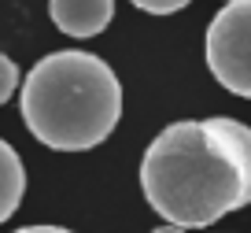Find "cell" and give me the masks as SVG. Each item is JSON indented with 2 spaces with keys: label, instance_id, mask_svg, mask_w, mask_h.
Returning a JSON list of instances; mask_svg holds the SVG:
<instances>
[{
  "label": "cell",
  "instance_id": "1",
  "mask_svg": "<svg viewBox=\"0 0 251 233\" xmlns=\"http://www.w3.org/2000/svg\"><path fill=\"white\" fill-rule=\"evenodd\" d=\"M141 189L155 215L203 230L251 204V126L229 115L170 122L141 159Z\"/></svg>",
  "mask_w": 251,
  "mask_h": 233
},
{
  "label": "cell",
  "instance_id": "2",
  "mask_svg": "<svg viewBox=\"0 0 251 233\" xmlns=\"http://www.w3.org/2000/svg\"><path fill=\"white\" fill-rule=\"evenodd\" d=\"M19 111L45 148L89 152L103 145L122 118V82L93 52H48L26 74Z\"/></svg>",
  "mask_w": 251,
  "mask_h": 233
},
{
  "label": "cell",
  "instance_id": "3",
  "mask_svg": "<svg viewBox=\"0 0 251 233\" xmlns=\"http://www.w3.org/2000/svg\"><path fill=\"white\" fill-rule=\"evenodd\" d=\"M207 67L226 93L251 100V0H229L207 26Z\"/></svg>",
  "mask_w": 251,
  "mask_h": 233
},
{
  "label": "cell",
  "instance_id": "4",
  "mask_svg": "<svg viewBox=\"0 0 251 233\" xmlns=\"http://www.w3.org/2000/svg\"><path fill=\"white\" fill-rule=\"evenodd\" d=\"M55 30L67 37H96L115 19V0H48Z\"/></svg>",
  "mask_w": 251,
  "mask_h": 233
},
{
  "label": "cell",
  "instance_id": "5",
  "mask_svg": "<svg viewBox=\"0 0 251 233\" xmlns=\"http://www.w3.org/2000/svg\"><path fill=\"white\" fill-rule=\"evenodd\" d=\"M23 196H26V167L15 148L0 137V226L19 211Z\"/></svg>",
  "mask_w": 251,
  "mask_h": 233
},
{
  "label": "cell",
  "instance_id": "6",
  "mask_svg": "<svg viewBox=\"0 0 251 233\" xmlns=\"http://www.w3.org/2000/svg\"><path fill=\"white\" fill-rule=\"evenodd\" d=\"M15 89H19V67L0 52V108L15 96Z\"/></svg>",
  "mask_w": 251,
  "mask_h": 233
},
{
  "label": "cell",
  "instance_id": "7",
  "mask_svg": "<svg viewBox=\"0 0 251 233\" xmlns=\"http://www.w3.org/2000/svg\"><path fill=\"white\" fill-rule=\"evenodd\" d=\"M129 4L141 8V11H148V15H174V11L188 8L192 0H129Z\"/></svg>",
  "mask_w": 251,
  "mask_h": 233
},
{
  "label": "cell",
  "instance_id": "8",
  "mask_svg": "<svg viewBox=\"0 0 251 233\" xmlns=\"http://www.w3.org/2000/svg\"><path fill=\"white\" fill-rule=\"evenodd\" d=\"M15 233H74V230H67V226H23Z\"/></svg>",
  "mask_w": 251,
  "mask_h": 233
},
{
  "label": "cell",
  "instance_id": "9",
  "mask_svg": "<svg viewBox=\"0 0 251 233\" xmlns=\"http://www.w3.org/2000/svg\"><path fill=\"white\" fill-rule=\"evenodd\" d=\"M151 233H188L185 226H174V222H166V226H159V230H151Z\"/></svg>",
  "mask_w": 251,
  "mask_h": 233
},
{
  "label": "cell",
  "instance_id": "10",
  "mask_svg": "<svg viewBox=\"0 0 251 233\" xmlns=\"http://www.w3.org/2000/svg\"><path fill=\"white\" fill-rule=\"evenodd\" d=\"M226 4H229V0H226Z\"/></svg>",
  "mask_w": 251,
  "mask_h": 233
}]
</instances>
